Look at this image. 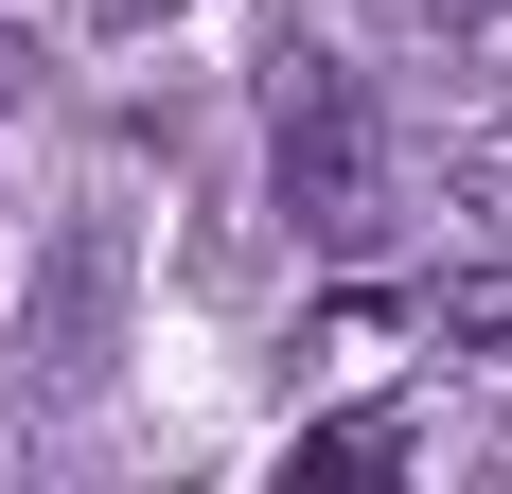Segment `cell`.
Instances as JSON below:
<instances>
[{
  "label": "cell",
  "mask_w": 512,
  "mask_h": 494,
  "mask_svg": "<svg viewBox=\"0 0 512 494\" xmlns=\"http://www.w3.org/2000/svg\"><path fill=\"white\" fill-rule=\"evenodd\" d=\"M265 177H283V230L301 247H389V142H371V89L336 71L318 36L265 53Z\"/></svg>",
  "instance_id": "obj_1"
},
{
  "label": "cell",
  "mask_w": 512,
  "mask_h": 494,
  "mask_svg": "<svg viewBox=\"0 0 512 494\" xmlns=\"http://www.w3.org/2000/svg\"><path fill=\"white\" fill-rule=\"evenodd\" d=\"M106 371H124V212H53L36 247V300H18V406L36 424H71V406H106Z\"/></svg>",
  "instance_id": "obj_2"
},
{
  "label": "cell",
  "mask_w": 512,
  "mask_h": 494,
  "mask_svg": "<svg viewBox=\"0 0 512 494\" xmlns=\"http://www.w3.org/2000/svg\"><path fill=\"white\" fill-rule=\"evenodd\" d=\"M389 459H407V424L354 406V424H318V442H301V477H389Z\"/></svg>",
  "instance_id": "obj_3"
},
{
  "label": "cell",
  "mask_w": 512,
  "mask_h": 494,
  "mask_svg": "<svg viewBox=\"0 0 512 494\" xmlns=\"http://www.w3.org/2000/svg\"><path fill=\"white\" fill-rule=\"evenodd\" d=\"M89 18H106V36H142V18H159V0H89Z\"/></svg>",
  "instance_id": "obj_4"
},
{
  "label": "cell",
  "mask_w": 512,
  "mask_h": 494,
  "mask_svg": "<svg viewBox=\"0 0 512 494\" xmlns=\"http://www.w3.org/2000/svg\"><path fill=\"white\" fill-rule=\"evenodd\" d=\"M0 89H18V18H0Z\"/></svg>",
  "instance_id": "obj_5"
},
{
  "label": "cell",
  "mask_w": 512,
  "mask_h": 494,
  "mask_svg": "<svg viewBox=\"0 0 512 494\" xmlns=\"http://www.w3.org/2000/svg\"><path fill=\"white\" fill-rule=\"evenodd\" d=\"M424 18H495V0H424Z\"/></svg>",
  "instance_id": "obj_6"
}]
</instances>
